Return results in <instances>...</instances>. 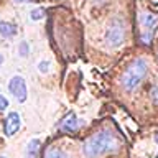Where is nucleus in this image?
Wrapping results in <instances>:
<instances>
[{
	"instance_id": "obj_1",
	"label": "nucleus",
	"mask_w": 158,
	"mask_h": 158,
	"mask_svg": "<svg viewBox=\"0 0 158 158\" xmlns=\"http://www.w3.org/2000/svg\"><path fill=\"white\" fill-rule=\"evenodd\" d=\"M120 147V140L110 130H101L84 142V155L87 158H97L99 155L114 152Z\"/></svg>"
},
{
	"instance_id": "obj_11",
	"label": "nucleus",
	"mask_w": 158,
	"mask_h": 158,
	"mask_svg": "<svg viewBox=\"0 0 158 158\" xmlns=\"http://www.w3.org/2000/svg\"><path fill=\"white\" fill-rule=\"evenodd\" d=\"M18 53H20V56H22V58H27L28 54H30V46H28V43H27V41H22V43H20Z\"/></svg>"
},
{
	"instance_id": "obj_2",
	"label": "nucleus",
	"mask_w": 158,
	"mask_h": 158,
	"mask_svg": "<svg viewBox=\"0 0 158 158\" xmlns=\"http://www.w3.org/2000/svg\"><path fill=\"white\" fill-rule=\"evenodd\" d=\"M147 71H148V66H147V61L142 58L135 59L130 66L125 69L122 76V86L127 92H132L142 84L143 77L147 76Z\"/></svg>"
},
{
	"instance_id": "obj_6",
	"label": "nucleus",
	"mask_w": 158,
	"mask_h": 158,
	"mask_svg": "<svg viewBox=\"0 0 158 158\" xmlns=\"http://www.w3.org/2000/svg\"><path fill=\"white\" fill-rule=\"evenodd\" d=\"M20 125H22V118H20L18 112H10L8 117L5 118V135L12 137L18 132Z\"/></svg>"
},
{
	"instance_id": "obj_5",
	"label": "nucleus",
	"mask_w": 158,
	"mask_h": 158,
	"mask_svg": "<svg viewBox=\"0 0 158 158\" xmlns=\"http://www.w3.org/2000/svg\"><path fill=\"white\" fill-rule=\"evenodd\" d=\"M8 91L12 92V96L17 99L18 102H25L28 96V89H27V82L22 76H13L8 81Z\"/></svg>"
},
{
	"instance_id": "obj_20",
	"label": "nucleus",
	"mask_w": 158,
	"mask_h": 158,
	"mask_svg": "<svg viewBox=\"0 0 158 158\" xmlns=\"http://www.w3.org/2000/svg\"><path fill=\"white\" fill-rule=\"evenodd\" d=\"M156 156H158V155H156Z\"/></svg>"
},
{
	"instance_id": "obj_16",
	"label": "nucleus",
	"mask_w": 158,
	"mask_h": 158,
	"mask_svg": "<svg viewBox=\"0 0 158 158\" xmlns=\"http://www.w3.org/2000/svg\"><path fill=\"white\" fill-rule=\"evenodd\" d=\"M15 2H18V3H23V2H31V0H15Z\"/></svg>"
},
{
	"instance_id": "obj_18",
	"label": "nucleus",
	"mask_w": 158,
	"mask_h": 158,
	"mask_svg": "<svg viewBox=\"0 0 158 158\" xmlns=\"http://www.w3.org/2000/svg\"><path fill=\"white\" fill-rule=\"evenodd\" d=\"M94 2H97V3H102V2H104V0H94Z\"/></svg>"
},
{
	"instance_id": "obj_4",
	"label": "nucleus",
	"mask_w": 158,
	"mask_h": 158,
	"mask_svg": "<svg viewBox=\"0 0 158 158\" xmlns=\"http://www.w3.org/2000/svg\"><path fill=\"white\" fill-rule=\"evenodd\" d=\"M123 38H125V25H123V20L122 18H114L110 22V25L107 27V31H106L107 44L112 48H115V46L123 43Z\"/></svg>"
},
{
	"instance_id": "obj_13",
	"label": "nucleus",
	"mask_w": 158,
	"mask_h": 158,
	"mask_svg": "<svg viewBox=\"0 0 158 158\" xmlns=\"http://www.w3.org/2000/svg\"><path fill=\"white\" fill-rule=\"evenodd\" d=\"M38 71L40 73H48L49 71V63L48 61H40L38 63Z\"/></svg>"
},
{
	"instance_id": "obj_19",
	"label": "nucleus",
	"mask_w": 158,
	"mask_h": 158,
	"mask_svg": "<svg viewBox=\"0 0 158 158\" xmlns=\"http://www.w3.org/2000/svg\"><path fill=\"white\" fill-rule=\"evenodd\" d=\"M0 158H5V156H0Z\"/></svg>"
},
{
	"instance_id": "obj_7",
	"label": "nucleus",
	"mask_w": 158,
	"mask_h": 158,
	"mask_svg": "<svg viewBox=\"0 0 158 158\" xmlns=\"http://www.w3.org/2000/svg\"><path fill=\"white\" fill-rule=\"evenodd\" d=\"M79 125H81V122H79V118L74 112L66 114V115L63 117V120L59 122V128H61L63 132H69V133L76 132Z\"/></svg>"
},
{
	"instance_id": "obj_10",
	"label": "nucleus",
	"mask_w": 158,
	"mask_h": 158,
	"mask_svg": "<svg viewBox=\"0 0 158 158\" xmlns=\"http://www.w3.org/2000/svg\"><path fill=\"white\" fill-rule=\"evenodd\" d=\"M44 158H69V156L63 150H59V148H48Z\"/></svg>"
},
{
	"instance_id": "obj_8",
	"label": "nucleus",
	"mask_w": 158,
	"mask_h": 158,
	"mask_svg": "<svg viewBox=\"0 0 158 158\" xmlns=\"http://www.w3.org/2000/svg\"><path fill=\"white\" fill-rule=\"evenodd\" d=\"M40 138H31L28 142L27 148H25V158H38V152H40Z\"/></svg>"
},
{
	"instance_id": "obj_3",
	"label": "nucleus",
	"mask_w": 158,
	"mask_h": 158,
	"mask_svg": "<svg viewBox=\"0 0 158 158\" xmlns=\"http://www.w3.org/2000/svg\"><path fill=\"white\" fill-rule=\"evenodd\" d=\"M158 28V15L155 13H142L140 15V31H142V43L143 44H150L153 40V35H155Z\"/></svg>"
},
{
	"instance_id": "obj_14",
	"label": "nucleus",
	"mask_w": 158,
	"mask_h": 158,
	"mask_svg": "<svg viewBox=\"0 0 158 158\" xmlns=\"http://www.w3.org/2000/svg\"><path fill=\"white\" fill-rule=\"evenodd\" d=\"M7 107H8V101L5 99V96L2 94V91H0V112H2V110H5Z\"/></svg>"
},
{
	"instance_id": "obj_15",
	"label": "nucleus",
	"mask_w": 158,
	"mask_h": 158,
	"mask_svg": "<svg viewBox=\"0 0 158 158\" xmlns=\"http://www.w3.org/2000/svg\"><path fill=\"white\" fill-rule=\"evenodd\" d=\"M2 64H3V54L0 53V68H2Z\"/></svg>"
},
{
	"instance_id": "obj_17",
	"label": "nucleus",
	"mask_w": 158,
	"mask_h": 158,
	"mask_svg": "<svg viewBox=\"0 0 158 158\" xmlns=\"http://www.w3.org/2000/svg\"><path fill=\"white\" fill-rule=\"evenodd\" d=\"M155 142H156V143H158V132H156V133H155Z\"/></svg>"
},
{
	"instance_id": "obj_12",
	"label": "nucleus",
	"mask_w": 158,
	"mask_h": 158,
	"mask_svg": "<svg viewBox=\"0 0 158 158\" xmlns=\"http://www.w3.org/2000/svg\"><path fill=\"white\" fill-rule=\"evenodd\" d=\"M44 17V10L43 8H35L33 12H31V15H30V18L31 20H35V22H38V20H41Z\"/></svg>"
},
{
	"instance_id": "obj_9",
	"label": "nucleus",
	"mask_w": 158,
	"mask_h": 158,
	"mask_svg": "<svg viewBox=\"0 0 158 158\" xmlns=\"http://www.w3.org/2000/svg\"><path fill=\"white\" fill-rule=\"evenodd\" d=\"M0 35L5 38H12L17 35V27L10 22H0Z\"/></svg>"
}]
</instances>
